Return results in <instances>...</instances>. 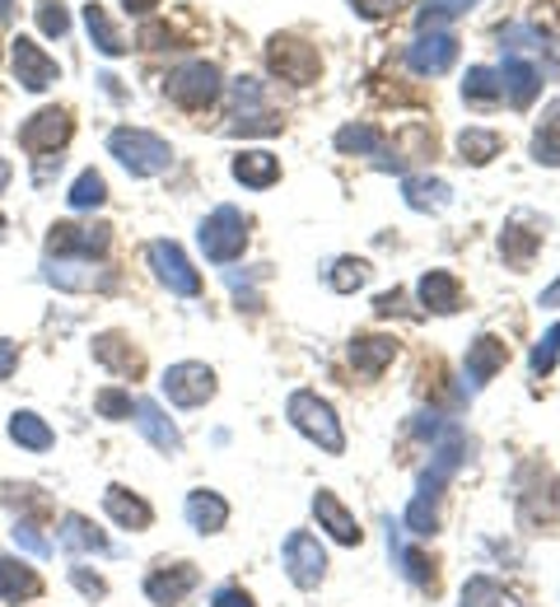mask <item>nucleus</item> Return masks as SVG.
<instances>
[{"label":"nucleus","mask_w":560,"mask_h":607,"mask_svg":"<svg viewBox=\"0 0 560 607\" xmlns=\"http://www.w3.org/2000/svg\"><path fill=\"white\" fill-rule=\"evenodd\" d=\"M215 94H219V71L211 62H187L169 75V99L192 108V112L215 104Z\"/></svg>","instance_id":"9"},{"label":"nucleus","mask_w":560,"mask_h":607,"mask_svg":"<svg viewBox=\"0 0 560 607\" xmlns=\"http://www.w3.org/2000/svg\"><path fill=\"white\" fill-rule=\"evenodd\" d=\"M108 150L117 154V164H122L131 178H154V173H164L173 164L169 141H159L154 131H140V127H117L108 136Z\"/></svg>","instance_id":"2"},{"label":"nucleus","mask_w":560,"mask_h":607,"mask_svg":"<svg viewBox=\"0 0 560 607\" xmlns=\"http://www.w3.org/2000/svg\"><path fill=\"white\" fill-rule=\"evenodd\" d=\"M211 607H252V598H248L244 589H219Z\"/></svg>","instance_id":"48"},{"label":"nucleus","mask_w":560,"mask_h":607,"mask_svg":"<svg viewBox=\"0 0 560 607\" xmlns=\"http://www.w3.org/2000/svg\"><path fill=\"white\" fill-rule=\"evenodd\" d=\"M351 10L365 14V19H384V14L397 10V0H351Z\"/></svg>","instance_id":"45"},{"label":"nucleus","mask_w":560,"mask_h":607,"mask_svg":"<svg viewBox=\"0 0 560 607\" xmlns=\"http://www.w3.org/2000/svg\"><path fill=\"white\" fill-rule=\"evenodd\" d=\"M43 277L52 285H62V290H94V285H112V271H94L85 262H75V267H62V262H52Z\"/></svg>","instance_id":"28"},{"label":"nucleus","mask_w":560,"mask_h":607,"mask_svg":"<svg viewBox=\"0 0 560 607\" xmlns=\"http://www.w3.org/2000/svg\"><path fill=\"white\" fill-rule=\"evenodd\" d=\"M10 173H14V169H10V160H0V192L10 187Z\"/></svg>","instance_id":"52"},{"label":"nucleus","mask_w":560,"mask_h":607,"mask_svg":"<svg viewBox=\"0 0 560 607\" xmlns=\"http://www.w3.org/2000/svg\"><path fill=\"white\" fill-rule=\"evenodd\" d=\"M463 607H518L505 589H499L495 579H486V575H476V579H467L463 584Z\"/></svg>","instance_id":"35"},{"label":"nucleus","mask_w":560,"mask_h":607,"mask_svg":"<svg viewBox=\"0 0 560 607\" xmlns=\"http://www.w3.org/2000/svg\"><path fill=\"white\" fill-rule=\"evenodd\" d=\"M532 154H537V164H560V104L547 112V122L532 141Z\"/></svg>","instance_id":"38"},{"label":"nucleus","mask_w":560,"mask_h":607,"mask_svg":"<svg viewBox=\"0 0 560 607\" xmlns=\"http://www.w3.org/2000/svg\"><path fill=\"white\" fill-rule=\"evenodd\" d=\"M94 360L112 369V375H136L140 369V356L131 350V342L122 337V332H104V337H94Z\"/></svg>","instance_id":"22"},{"label":"nucleus","mask_w":560,"mask_h":607,"mask_svg":"<svg viewBox=\"0 0 560 607\" xmlns=\"http://www.w3.org/2000/svg\"><path fill=\"white\" fill-rule=\"evenodd\" d=\"M146 258H150V267H154V277L164 281L173 295H183V300L202 295V277H196V267L183 258V248H177V243L154 239V243L146 248Z\"/></svg>","instance_id":"7"},{"label":"nucleus","mask_w":560,"mask_h":607,"mask_svg":"<svg viewBox=\"0 0 560 607\" xmlns=\"http://www.w3.org/2000/svg\"><path fill=\"white\" fill-rule=\"evenodd\" d=\"M420 300H426L434 313H453L463 304V285H457L449 271H426V277H420Z\"/></svg>","instance_id":"25"},{"label":"nucleus","mask_w":560,"mask_h":607,"mask_svg":"<svg viewBox=\"0 0 560 607\" xmlns=\"http://www.w3.org/2000/svg\"><path fill=\"white\" fill-rule=\"evenodd\" d=\"M187 523L196 528V533H219V528L229 523V505L215 491H192L187 496Z\"/></svg>","instance_id":"24"},{"label":"nucleus","mask_w":560,"mask_h":607,"mask_svg":"<svg viewBox=\"0 0 560 607\" xmlns=\"http://www.w3.org/2000/svg\"><path fill=\"white\" fill-rule=\"evenodd\" d=\"M85 24H89V37H94V47L104 52V56H122L127 52V37L112 29V19L104 6H85Z\"/></svg>","instance_id":"29"},{"label":"nucleus","mask_w":560,"mask_h":607,"mask_svg":"<svg viewBox=\"0 0 560 607\" xmlns=\"http://www.w3.org/2000/svg\"><path fill=\"white\" fill-rule=\"evenodd\" d=\"M192 589H196V571H192V565H169V571H154L146 579V594L159 607H173L177 598L192 594Z\"/></svg>","instance_id":"20"},{"label":"nucleus","mask_w":560,"mask_h":607,"mask_svg":"<svg viewBox=\"0 0 560 607\" xmlns=\"http://www.w3.org/2000/svg\"><path fill=\"white\" fill-rule=\"evenodd\" d=\"M365 281H369V262H359V258H342L332 267V290H342V295H355Z\"/></svg>","instance_id":"39"},{"label":"nucleus","mask_w":560,"mask_h":607,"mask_svg":"<svg viewBox=\"0 0 560 607\" xmlns=\"http://www.w3.org/2000/svg\"><path fill=\"white\" fill-rule=\"evenodd\" d=\"M37 24H43L47 37H66L71 14L62 10V0H37Z\"/></svg>","instance_id":"43"},{"label":"nucleus","mask_w":560,"mask_h":607,"mask_svg":"<svg viewBox=\"0 0 560 607\" xmlns=\"http://www.w3.org/2000/svg\"><path fill=\"white\" fill-rule=\"evenodd\" d=\"M0 234H6V215H0Z\"/></svg>","instance_id":"54"},{"label":"nucleus","mask_w":560,"mask_h":607,"mask_svg":"<svg viewBox=\"0 0 560 607\" xmlns=\"http://www.w3.org/2000/svg\"><path fill=\"white\" fill-rule=\"evenodd\" d=\"M122 6H127V14H150L159 0H122Z\"/></svg>","instance_id":"51"},{"label":"nucleus","mask_w":560,"mask_h":607,"mask_svg":"<svg viewBox=\"0 0 560 607\" xmlns=\"http://www.w3.org/2000/svg\"><path fill=\"white\" fill-rule=\"evenodd\" d=\"M66 141H71V112L66 108H43L19 127V145L29 154H56Z\"/></svg>","instance_id":"10"},{"label":"nucleus","mask_w":560,"mask_h":607,"mask_svg":"<svg viewBox=\"0 0 560 607\" xmlns=\"http://www.w3.org/2000/svg\"><path fill=\"white\" fill-rule=\"evenodd\" d=\"M112 243V229L108 225H52L47 234V252L52 258H79V262H94L104 258Z\"/></svg>","instance_id":"5"},{"label":"nucleus","mask_w":560,"mask_h":607,"mask_svg":"<svg viewBox=\"0 0 560 607\" xmlns=\"http://www.w3.org/2000/svg\"><path fill=\"white\" fill-rule=\"evenodd\" d=\"M336 150L342 154H378L384 150V131L369 127V122H351L336 131Z\"/></svg>","instance_id":"32"},{"label":"nucleus","mask_w":560,"mask_h":607,"mask_svg":"<svg viewBox=\"0 0 560 607\" xmlns=\"http://www.w3.org/2000/svg\"><path fill=\"white\" fill-rule=\"evenodd\" d=\"M286 416L299 435H309L323 454H342L346 448V435H342V421H336V411L317 398V393H290L286 402Z\"/></svg>","instance_id":"3"},{"label":"nucleus","mask_w":560,"mask_h":607,"mask_svg":"<svg viewBox=\"0 0 560 607\" xmlns=\"http://www.w3.org/2000/svg\"><path fill=\"white\" fill-rule=\"evenodd\" d=\"M499 94L509 99V108L524 112L542 94V71L524 62V56H505V66H499Z\"/></svg>","instance_id":"14"},{"label":"nucleus","mask_w":560,"mask_h":607,"mask_svg":"<svg viewBox=\"0 0 560 607\" xmlns=\"http://www.w3.org/2000/svg\"><path fill=\"white\" fill-rule=\"evenodd\" d=\"M159 388H164V398L173 407H202L215 398V375L206 365L196 360H183V365H169L164 379H159Z\"/></svg>","instance_id":"8"},{"label":"nucleus","mask_w":560,"mask_h":607,"mask_svg":"<svg viewBox=\"0 0 560 607\" xmlns=\"http://www.w3.org/2000/svg\"><path fill=\"white\" fill-rule=\"evenodd\" d=\"M94 411L98 416H108V421H127L136 411V402H131V393H122V388H104V393L94 398Z\"/></svg>","instance_id":"41"},{"label":"nucleus","mask_w":560,"mask_h":607,"mask_svg":"<svg viewBox=\"0 0 560 607\" xmlns=\"http://www.w3.org/2000/svg\"><path fill=\"white\" fill-rule=\"evenodd\" d=\"M267 62L271 71L280 75V80H290V85H313L317 80V47L304 43V37H271V47H267Z\"/></svg>","instance_id":"6"},{"label":"nucleus","mask_w":560,"mask_h":607,"mask_svg":"<svg viewBox=\"0 0 560 607\" xmlns=\"http://www.w3.org/2000/svg\"><path fill=\"white\" fill-rule=\"evenodd\" d=\"M104 202H108V183L98 178L94 169H85L75 178V187H71V206L75 210H94V206H104Z\"/></svg>","instance_id":"37"},{"label":"nucleus","mask_w":560,"mask_h":607,"mask_svg":"<svg viewBox=\"0 0 560 607\" xmlns=\"http://www.w3.org/2000/svg\"><path fill=\"white\" fill-rule=\"evenodd\" d=\"M453 62H457V37L444 33V29L420 33L416 43L407 47V66H411L416 75H444Z\"/></svg>","instance_id":"12"},{"label":"nucleus","mask_w":560,"mask_h":607,"mask_svg":"<svg viewBox=\"0 0 560 607\" xmlns=\"http://www.w3.org/2000/svg\"><path fill=\"white\" fill-rule=\"evenodd\" d=\"M14 80L33 94H43L62 80V66H56L37 43H29V37H14Z\"/></svg>","instance_id":"13"},{"label":"nucleus","mask_w":560,"mask_h":607,"mask_svg":"<svg viewBox=\"0 0 560 607\" xmlns=\"http://www.w3.org/2000/svg\"><path fill=\"white\" fill-rule=\"evenodd\" d=\"M244 243H248L244 210L219 206V210H211L206 220H202V252H206L211 262H234L238 252H244Z\"/></svg>","instance_id":"4"},{"label":"nucleus","mask_w":560,"mask_h":607,"mask_svg":"<svg viewBox=\"0 0 560 607\" xmlns=\"http://www.w3.org/2000/svg\"><path fill=\"white\" fill-rule=\"evenodd\" d=\"M388 546H392V556L402 561V575H407L411 584H420V589H430V584H434V575H430V561L420 556V552H407L402 538H397V528H388Z\"/></svg>","instance_id":"36"},{"label":"nucleus","mask_w":560,"mask_h":607,"mask_svg":"<svg viewBox=\"0 0 560 607\" xmlns=\"http://www.w3.org/2000/svg\"><path fill=\"white\" fill-rule=\"evenodd\" d=\"M505 360H509V346L499 342V337H476L472 346H467V388L476 393V388H486L499 369H505Z\"/></svg>","instance_id":"15"},{"label":"nucleus","mask_w":560,"mask_h":607,"mask_svg":"<svg viewBox=\"0 0 560 607\" xmlns=\"http://www.w3.org/2000/svg\"><path fill=\"white\" fill-rule=\"evenodd\" d=\"M397 304H402V295H397V290H392V295H378V304H374V308H378V313H384V318H388V313H392Z\"/></svg>","instance_id":"50"},{"label":"nucleus","mask_w":560,"mask_h":607,"mask_svg":"<svg viewBox=\"0 0 560 607\" xmlns=\"http://www.w3.org/2000/svg\"><path fill=\"white\" fill-rule=\"evenodd\" d=\"M472 6H476V0H426V6H420V29L444 24V19L463 14V10H472Z\"/></svg>","instance_id":"42"},{"label":"nucleus","mask_w":560,"mask_h":607,"mask_svg":"<svg viewBox=\"0 0 560 607\" xmlns=\"http://www.w3.org/2000/svg\"><path fill=\"white\" fill-rule=\"evenodd\" d=\"M286 571L299 589H317V579L327 575V556L323 546H317L313 533H290L286 538Z\"/></svg>","instance_id":"11"},{"label":"nucleus","mask_w":560,"mask_h":607,"mask_svg":"<svg viewBox=\"0 0 560 607\" xmlns=\"http://www.w3.org/2000/svg\"><path fill=\"white\" fill-rule=\"evenodd\" d=\"M556 350H560V323L532 346V375H542V379L551 375V369H556Z\"/></svg>","instance_id":"44"},{"label":"nucleus","mask_w":560,"mask_h":607,"mask_svg":"<svg viewBox=\"0 0 560 607\" xmlns=\"http://www.w3.org/2000/svg\"><path fill=\"white\" fill-rule=\"evenodd\" d=\"M402 197L411 210H444L449 206V183L439 178H407L402 183Z\"/></svg>","instance_id":"30"},{"label":"nucleus","mask_w":560,"mask_h":607,"mask_svg":"<svg viewBox=\"0 0 560 607\" xmlns=\"http://www.w3.org/2000/svg\"><path fill=\"white\" fill-rule=\"evenodd\" d=\"M43 594V579H37L24 561H0V598L19 603V598H37Z\"/></svg>","instance_id":"26"},{"label":"nucleus","mask_w":560,"mask_h":607,"mask_svg":"<svg viewBox=\"0 0 560 607\" xmlns=\"http://www.w3.org/2000/svg\"><path fill=\"white\" fill-rule=\"evenodd\" d=\"M457 150H463L467 164H491L499 154V136L495 131H482V127H467L463 136H457Z\"/></svg>","instance_id":"34"},{"label":"nucleus","mask_w":560,"mask_h":607,"mask_svg":"<svg viewBox=\"0 0 560 607\" xmlns=\"http://www.w3.org/2000/svg\"><path fill=\"white\" fill-rule=\"evenodd\" d=\"M14 14V0H0V19H10Z\"/></svg>","instance_id":"53"},{"label":"nucleus","mask_w":560,"mask_h":607,"mask_svg":"<svg viewBox=\"0 0 560 607\" xmlns=\"http://www.w3.org/2000/svg\"><path fill=\"white\" fill-rule=\"evenodd\" d=\"M234 178L244 183V187H271L280 178V164H276V154L267 150H244V154H234Z\"/></svg>","instance_id":"21"},{"label":"nucleus","mask_w":560,"mask_h":607,"mask_svg":"<svg viewBox=\"0 0 560 607\" xmlns=\"http://www.w3.org/2000/svg\"><path fill=\"white\" fill-rule=\"evenodd\" d=\"M463 99L476 104V108H491L495 99H505V94H499V71L472 66V71H467V80H463Z\"/></svg>","instance_id":"33"},{"label":"nucleus","mask_w":560,"mask_h":607,"mask_svg":"<svg viewBox=\"0 0 560 607\" xmlns=\"http://www.w3.org/2000/svg\"><path fill=\"white\" fill-rule=\"evenodd\" d=\"M62 546H66V552H94V556H104V552H108V538L98 533L89 519L66 514V519H62Z\"/></svg>","instance_id":"27"},{"label":"nucleus","mask_w":560,"mask_h":607,"mask_svg":"<svg viewBox=\"0 0 560 607\" xmlns=\"http://www.w3.org/2000/svg\"><path fill=\"white\" fill-rule=\"evenodd\" d=\"M10 440L19 448H29V454H47V448L56 444L52 425L43 416H33V411H14V416H10Z\"/></svg>","instance_id":"23"},{"label":"nucleus","mask_w":560,"mask_h":607,"mask_svg":"<svg viewBox=\"0 0 560 607\" xmlns=\"http://www.w3.org/2000/svg\"><path fill=\"white\" fill-rule=\"evenodd\" d=\"M10 542L19 546V552H29V556H37V561H47V556H52V542H47L43 533H37V528H33L29 519H19V523L10 528Z\"/></svg>","instance_id":"40"},{"label":"nucleus","mask_w":560,"mask_h":607,"mask_svg":"<svg viewBox=\"0 0 560 607\" xmlns=\"http://www.w3.org/2000/svg\"><path fill=\"white\" fill-rule=\"evenodd\" d=\"M542 308H560V281H551L547 290H542V300H537Z\"/></svg>","instance_id":"49"},{"label":"nucleus","mask_w":560,"mask_h":607,"mask_svg":"<svg viewBox=\"0 0 560 607\" xmlns=\"http://www.w3.org/2000/svg\"><path fill=\"white\" fill-rule=\"evenodd\" d=\"M104 509H108V514L122 523V528H131V533H146V528L154 523V509L140 500V496H131L127 486H108V491H104Z\"/></svg>","instance_id":"19"},{"label":"nucleus","mask_w":560,"mask_h":607,"mask_svg":"<svg viewBox=\"0 0 560 607\" xmlns=\"http://www.w3.org/2000/svg\"><path fill=\"white\" fill-rule=\"evenodd\" d=\"M499 252H505V262L514 271H524L532 262V252H537V229H524V225H509L505 234H499Z\"/></svg>","instance_id":"31"},{"label":"nucleus","mask_w":560,"mask_h":607,"mask_svg":"<svg viewBox=\"0 0 560 607\" xmlns=\"http://www.w3.org/2000/svg\"><path fill=\"white\" fill-rule=\"evenodd\" d=\"M457 463H463V435L453 430V435L434 448V458H430V467H426V477H420V491H416V500L407 505V519H402L407 533L430 538L434 528H439V496H444L449 477L457 473Z\"/></svg>","instance_id":"1"},{"label":"nucleus","mask_w":560,"mask_h":607,"mask_svg":"<svg viewBox=\"0 0 560 607\" xmlns=\"http://www.w3.org/2000/svg\"><path fill=\"white\" fill-rule=\"evenodd\" d=\"M71 579H75V589H79V594H89V598H104V594H108V589H104V579H98V575L71 571Z\"/></svg>","instance_id":"46"},{"label":"nucleus","mask_w":560,"mask_h":607,"mask_svg":"<svg viewBox=\"0 0 560 607\" xmlns=\"http://www.w3.org/2000/svg\"><path fill=\"white\" fill-rule=\"evenodd\" d=\"M136 425L159 454H177V448H183V435H177V425L159 411V402H136Z\"/></svg>","instance_id":"17"},{"label":"nucleus","mask_w":560,"mask_h":607,"mask_svg":"<svg viewBox=\"0 0 560 607\" xmlns=\"http://www.w3.org/2000/svg\"><path fill=\"white\" fill-rule=\"evenodd\" d=\"M392 356H397L392 337H355L351 342V365H355L359 379H378L392 365Z\"/></svg>","instance_id":"18"},{"label":"nucleus","mask_w":560,"mask_h":607,"mask_svg":"<svg viewBox=\"0 0 560 607\" xmlns=\"http://www.w3.org/2000/svg\"><path fill=\"white\" fill-rule=\"evenodd\" d=\"M313 514H317V523H323L342 546H355V542H359V523H355V514H351V509H346L342 500H336L332 491H317V496H313Z\"/></svg>","instance_id":"16"},{"label":"nucleus","mask_w":560,"mask_h":607,"mask_svg":"<svg viewBox=\"0 0 560 607\" xmlns=\"http://www.w3.org/2000/svg\"><path fill=\"white\" fill-rule=\"evenodd\" d=\"M14 369H19V346L0 337V379H10Z\"/></svg>","instance_id":"47"}]
</instances>
